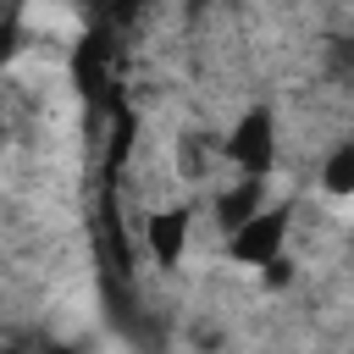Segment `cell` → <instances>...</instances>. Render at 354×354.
Here are the masks:
<instances>
[{
  "mask_svg": "<svg viewBox=\"0 0 354 354\" xmlns=\"http://www.w3.org/2000/svg\"><path fill=\"white\" fill-rule=\"evenodd\" d=\"M243 177H266L271 160H277V116L266 105H254L232 133H227V149H221Z\"/></svg>",
  "mask_w": 354,
  "mask_h": 354,
  "instance_id": "6da1fadb",
  "label": "cell"
},
{
  "mask_svg": "<svg viewBox=\"0 0 354 354\" xmlns=\"http://www.w3.org/2000/svg\"><path fill=\"white\" fill-rule=\"evenodd\" d=\"M282 243H288V205H271V210L260 205L249 221L227 232V254L238 266H266L271 254H282Z\"/></svg>",
  "mask_w": 354,
  "mask_h": 354,
  "instance_id": "7a4b0ae2",
  "label": "cell"
},
{
  "mask_svg": "<svg viewBox=\"0 0 354 354\" xmlns=\"http://www.w3.org/2000/svg\"><path fill=\"white\" fill-rule=\"evenodd\" d=\"M144 238H149L155 266H177L183 249H188V210H155L144 221Z\"/></svg>",
  "mask_w": 354,
  "mask_h": 354,
  "instance_id": "3957f363",
  "label": "cell"
},
{
  "mask_svg": "<svg viewBox=\"0 0 354 354\" xmlns=\"http://www.w3.org/2000/svg\"><path fill=\"white\" fill-rule=\"evenodd\" d=\"M260 205H266V177H243L238 188H221V194H216V221L232 232V227L249 221Z\"/></svg>",
  "mask_w": 354,
  "mask_h": 354,
  "instance_id": "277c9868",
  "label": "cell"
},
{
  "mask_svg": "<svg viewBox=\"0 0 354 354\" xmlns=\"http://www.w3.org/2000/svg\"><path fill=\"white\" fill-rule=\"evenodd\" d=\"M321 188H326L332 199H348V194H354V138L337 144V149L326 155V166H321Z\"/></svg>",
  "mask_w": 354,
  "mask_h": 354,
  "instance_id": "5b68a950",
  "label": "cell"
},
{
  "mask_svg": "<svg viewBox=\"0 0 354 354\" xmlns=\"http://www.w3.org/2000/svg\"><path fill=\"white\" fill-rule=\"evenodd\" d=\"M260 282H266V288H288V282H293V260H288V254H271V260L260 266Z\"/></svg>",
  "mask_w": 354,
  "mask_h": 354,
  "instance_id": "8992f818",
  "label": "cell"
},
{
  "mask_svg": "<svg viewBox=\"0 0 354 354\" xmlns=\"http://www.w3.org/2000/svg\"><path fill=\"white\" fill-rule=\"evenodd\" d=\"M332 66H337V72H354V44H348V39L332 44Z\"/></svg>",
  "mask_w": 354,
  "mask_h": 354,
  "instance_id": "52a82bcc",
  "label": "cell"
}]
</instances>
